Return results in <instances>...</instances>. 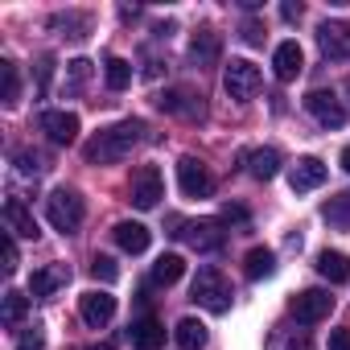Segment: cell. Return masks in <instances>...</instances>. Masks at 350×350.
Here are the masks:
<instances>
[{
    "instance_id": "cell-18",
    "label": "cell",
    "mask_w": 350,
    "mask_h": 350,
    "mask_svg": "<svg viewBox=\"0 0 350 350\" xmlns=\"http://www.w3.org/2000/svg\"><path fill=\"white\" fill-rule=\"evenodd\" d=\"M70 284V268L66 264H46V268H38L33 276H29V293L33 297H54L58 288H66Z\"/></svg>"
},
{
    "instance_id": "cell-12",
    "label": "cell",
    "mask_w": 350,
    "mask_h": 350,
    "mask_svg": "<svg viewBox=\"0 0 350 350\" xmlns=\"http://www.w3.org/2000/svg\"><path fill=\"white\" fill-rule=\"evenodd\" d=\"M325 178H329V169H325L317 157H301V161L288 169V186H293V194H309V190L325 186Z\"/></svg>"
},
{
    "instance_id": "cell-16",
    "label": "cell",
    "mask_w": 350,
    "mask_h": 350,
    "mask_svg": "<svg viewBox=\"0 0 350 350\" xmlns=\"http://www.w3.org/2000/svg\"><path fill=\"white\" fill-rule=\"evenodd\" d=\"M223 58V38L215 33V29H198L194 38H190V62L202 70V66H215Z\"/></svg>"
},
{
    "instance_id": "cell-1",
    "label": "cell",
    "mask_w": 350,
    "mask_h": 350,
    "mask_svg": "<svg viewBox=\"0 0 350 350\" xmlns=\"http://www.w3.org/2000/svg\"><path fill=\"white\" fill-rule=\"evenodd\" d=\"M144 132H148L144 120H120L111 128H99L95 140H87L83 157H87V165H116L144 140Z\"/></svg>"
},
{
    "instance_id": "cell-14",
    "label": "cell",
    "mask_w": 350,
    "mask_h": 350,
    "mask_svg": "<svg viewBox=\"0 0 350 350\" xmlns=\"http://www.w3.org/2000/svg\"><path fill=\"white\" fill-rule=\"evenodd\" d=\"M38 128H42L54 144H75V140H79V116H75V111H42Z\"/></svg>"
},
{
    "instance_id": "cell-25",
    "label": "cell",
    "mask_w": 350,
    "mask_h": 350,
    "mask_svg": "<svg viewBox=\"0 0 350 350\" xmlns=\"http://www.w3.org/2000/svg\"><path fill=\"white\" fill-rule=\"evenodd\" d=\"M243 272H247V280H268L276 272V256L268 247H252L247 260H243Z\"/></svg>"
},
{
    "instance_id": "cell-17",
    "label": "cell",
    "mask_w": 350,
    "mask_h": 350,
    "mask_svg": "<svg viewBox=\"0 0 350 350\" xmlns=\"http://www.w3.org/2000/svg\"><path fill=\"white\" fill-rule=\"evenodd\" d=\"M301 70H305V54H301V46H297V42H280L276 54H272V75H276L280 83H293Z\"/></svg>"
},
{
    "instance_id": "cell-4",
    "label": "cell",
    "mask_w": 350,
    "mask_h": 350,
    "mask_svg": "<svg viewBox=\"0 0 350 350\" xmlns=\"http://www.w3.org/2000/svg\"><path fill=\"white\" fill-rule=\"evenodd\" d=\"M190 293H194V301H198L202 309H211V313H227V309H231V284H227V276H223L219 268H198Z\"/></svg>"
},
{
    "instance_id": "cell-34",
    "label": "cell",
    "mask_w": 350,
    "mask_h": 350,
    "mask_svg": "<svg viewBox=\"0 0 350 350\" xmlns=\"http://www.w3.org/2000/svg\"><path fill=\"white\" fill-rule=\"evenodd\" d=\"M87 79H91V62H87V58L70 62V91H79V87H83Z\"/></svg>"
},
{
    "instance_id": "cell-43",
    "label": "cell",
    "mask_w": 350,
    "mask_h": 350,
    "mask_svg": "<svg viewBox=\"0 0 350 350\" xmlns=\"http://www.w3.org/2000/svg\"><path fill=\"white\" fill-rule=\"evenodd\" d=\"M346 95H350V79H346Z\"/></svg>"
},
{
    "instance_id": "cell-21",
    "label": "cell",
    "mask_w": 350,
    "mask_h": 350,
    "mask_svg": "<svg viewBox=\"0 0 350 350\" xmlns=\"http://www.w3.org/2000/svg\"><path fill=\"white\" fill-rule=\"evenodd\" d=\"M247 169H252L256 182H272L280 173V152L276 148H256V152H247Z\"/></svg>"
},
{
    "instance_id": "cell-9",
    "label": "cell",
    "mask_w": 350,
    "mask_h": 350,
    "mask_svg": "<svg viewBox=\"0 0 350 350\" xmlns=\"http://www.w3.org/2000/svg\"><path fill=\"white\" fill-rule=\"evenodd\" d=\"M317 46L329 62H346L350 58V21H321L317 25Z\"/></svg>"
},
{
    "instance_id": "cell-30",
    "label": "cell",
    "mask_w": 350,
    "mask_h": 350,
    "mask_svg": "<svg viewBox=\"0 0 350 350\" xmlns=\"http://www.w3.org/2000/svg\"><path fill=\"white\" fill-rule=\"evenodd\" d=\"M0 83H5V103L13 107L21 95V79H17V62H0Z\"/></svg>"
},
{
    "instance_id": "cell-31",
    "label": "cell",
    "mask_w": 350,
    "mask_h": 350,
    "mask_svg": "<svg viewBox=\"0 0 350 350\" xmlns=\"http://www.w3.org/2000/svg\"><path fill=\"white\" fill-rule=\"evenodd\" d=\"M13 165H17V173H25V178H38V173L46 169L33 148H17V152H13Z\"/></svg>"
},
{
    "instance_id": "cell-32",
    "label": "cell",
    "mask_w": 350,
    "mask_h": 350,
    "mask_svg": "<svg viewBox=\"0 0 350 350\" xmlns=\"http://www.w3.org/2000/svg\"><path fill=\"white\" fill-rule=\"evenodd\" d=\"M91 276L103 280V284H111V280H120V264H116L111 256H95V260H91Z\"/></svg>"
},
{
    "instance_id": "cell-13",
    "label": "cell",
    "mask_w": 350,
    "mask_h": 350,
    "mask_svg": "<svg viewBox=\"0 0 350 350\" xmlns=\"http://www.w3.org/2000/svg\"><path fill=\"white\" fill-rule=\"evenodd\" d=\"M79 313H83V321L87 325H107L111 317H116V297L111 293H103V288H91V293H83L79 297Z\"/></svg>"
},
{
    "instance_id": "cell-22",
    "label": "cell",
    "mask_w": 350,
    "mask_h": 350,
    "mask_svg": "<svg viewBox=\"0 0 350 350\" xmlns=\"http://www.w3.org/2000/svg\"><path fill=\"white\" fill-rule=\"evenodd\" d=\"M173 342H178V350H202L206 346V325L198 317H182L178 329H173Z\"/></svg>"
},
{
    "instance_id": "cell-28",
    "label": "cell",
    "mask_w": 350,
    "mask_h": 350,
    "mask_svg": "<svg viewBox=\"0 0 350 350\" xmlns=\"http://www.w3.org/2000/svg\"><path fill=\"white\" fill-rule=\"evenodd\" d=\"M103 79H107V87H111V91H124V87L132 83V62H124V58H107Z\"/></svg>"
},
{
    "instance_id": "cell-39",
    "label": "cell",
    "mask_w": 350,
    "mask_h": 350,
    "mask_svg": "<svg viewBox=\"0 0 350 350\" xmlns=\"http://www.w3.org/2000/svg\"><path fill=\"white\" fill-rule=\"evenodd\" d=\"M329 350H350V329H329Z\"/></svg>"
},
{
    "instance_id": "cell-38",
    "label": "cell",
    "mask_w": 350,
    "mask_h": 350,
    "mask_svg": "<svg viewBox=\"0 0 350 350\" xmlns=\"http://www.w3.org/2000/svg\"><path fill=\"white\" fill-rule=\"evenodd\" d=\"M243 42H247V46H260V42H264V25H260V21H247V25H243Z\"/></svg>"
},
{
    "instance_id": "cell-15",
    "label": "cell",
    "mask_w": 350,
    "mask_h": 350,
    "mask_svg": "<svg viewBox=\"0 0 350 350\" xmlns=\"http://www.w3.org/2000/svg\"><path fill=\"white\" fill-rule=\"evenodd\" d=\"M5 227H9V235H21V239H38L42 235L33 211L25 206V198H9L5 202Z\"/></svg>"
},
{
    "instance_id": "cell-7",
    "label": "cell",
    "mask_w": 350,
    "mask_h": 350,
    "mask_svg": "<svg viewBox=\"0 0 350 350\" xmlns=\"http://www.w3.org/2000/svg\"><path fill=\"white\" fill-rule=\"evenodd\" d=\"M178 186H182L186 198H211L215 194V178H211V169L198 157H182L178 161Z\"/></svg>"
},
{
    "instance_id": "cell-35",
    "label": "cell",
    "mask_w": 350,
    "mask_h": 350,
    "mask_svg": "<svg viewBox=\"0 0 350 350\" xmlns=\"http://www.w3.org/2000/svg\"><path fill=\"white\" fill-rule=\"evenodd\" d=\"M33 75H38V87L46 91V87H50V79H54V58H50V54H46V58H38Z\"/></svg>"
},
{
    "instance_id": "cell-20",
    "label": "cell",
    "mask_w": 350,
    "mask_h": 350,
    "mask_svg": "<svg viewBox=\"0 0 350 350\" xmlns=\"http://www.w3.org/2000/svg\"><path fill=\"white\" fill-rule=\"evenodd\" d=\"M111 235H116V243L128 252V256H140V252H148V227L144 223H132V219H124V223H116L111 227Z\"/></svg>"
},
{
    "instance_id": "cell-19",
    "label": "cell",
    "mask_w": 350,
    "mask_h": 350,
    "mask_svg": "<svg viewBox=\"0 0 350 350\" xmlns=\"http://www.w3.org/2000/svg\"><path fill=\"white\" fill-rule=\"evenodd\" d=\"M128 338H132L136 350H161V346H165V325H161L157 317H136V321L128 325Z\"/></svg>"
},
{
    "instance_id": "cell-3",
    "label": "cell",
    "mask_w": 350,
    "mask_h": 350,
    "mask_svg": "<svg viewBox=\"0 0 350 350\" xmlns=\"http://www.w3.org/2000/svg\"><path fill=\"white\" fill-rule=\"evenodd\" d=\"M169 227H178L173 235L186 239L194 252H219V247L227 243V231H223L219 219H194V223H186V219H169Z\"/></svg>"
},
{
    "instance_id": "cell-40",
    "label": "cell",
    "mask_w": 350,
    "mask_h": 350,
    "mask_svg": "<svg viewBox=\"0 0 350 350\" xmlns=\"http://www.w3.org/2000/svg\"><path fill=\"white\" fill-rule=\"evenodd\" d=\"M280 17H284V21H297V17H301V5H280Z\"/></svg>"
},
{
    "instance_id": "cell-27",
    "label": "cell",
    "mask_w": 350,
    "mask_h": 350,
    "mask_svg": "<svg viewBox=\"0 0 350 350\" xmlns=\"http://www.w3.org/2000/svg\"><path fill=\"white\" fill-rule=\"evenodd\" d=\"M321 219H325L329 227H342V231H350V194H334V198L321 206Z\"/></svg>"
},
{
    "instance_id": "cell-11",
    "label": "cell",
    "mask_w": 350,
    "mask_h": 350,
    "mask_svg": "<svg viewBox=\"0 0 350 350\" xmlns=\"http://www.w3.org/2000/svg\"><path fill=\"white\" fill-rule=\"evenodd\" d=\"M305 111H309L321 128H342V124H346V107L334 99V91H309V95H305Z\"/></svg>"
},
{
    "instance_id": "cell-24",
    "label": "cell",
    "mask_w": 350,
    "mask_h": 350,
    "mask_svg": "<svg viewBox=\"0 0 350 350\" xmlns=\"http://www.w3.org/2000/svg\"><path fill=\"white\" fill-rule=\"evenodd\" d=\"M50 29H66L70 42H83L91 33V17L87 13H54L50 17Z\"/></svg>"
},
{
    "instance_id": "cell-29",
    "label": "cell",
    "mask_w": 350,
    "mask_h": 350,
    "mask_svg": "<svg viewBox=\"0 0 350 350\" xmlns=\"http://www.w3.org/2000/svg\"><path fill=\"white\" fill-rule=\"evenodd\" d=\"M25 313H29V297H21V293H5V325H9V329L21 325Z\"/></svg>"
},
{
    "instance_id": "cell-41",
    "label": "cell",
    "mask_w": 350,
    "mask_h": 350,
    "mask_svg": "<svg viewBox=\"0 0 350 350\" xmlns=\"http://www.w3.org/2000/svg\"><path fill=\"white\" fill-rule=\"evenodd\" d=\"M342 169H346V173H350V144H346V148H342Z\"/></svg>"
},
{
    "instance_id": "cell-23",
    "label": "cell",
    "mask_w": 350,
    "mask_h": 350,
    "mask_svg": "<svg viewBox=\"0 0 350 350\" xmlns=\"http://www.w3.org/2000/svg\"><path fill=\"white\" fill-rule=\"evenodd\" d=\"M317 272L329 280V284H346L350 280V260L342 252H321L317 256Z\"/></svg>"
},
{
    "instance_id": "cell-42",
    "label": "cell",
    "mask_w": 350,
    "mask_h": 350,
    "mask_svg": "<svg viewBox=\"0 0 350 350\" xmlns=\"http://www.w3.org/2000/svg\"><path fill=\"white\" fill-rule=\"evenodd\" d=\"M83 350H116L111 342H95V346H83Z\"/></svg>"
},
{
    "instance_id": "cell-33",
    "label": "cell",
    "mask_w": 350,
    "mask_h": 350,
    "mask_svg": "<svg viewBox=\"0 0 350 350\" xmlns=\"http://www.w3.org/2000/svg\"><path fill=\"white\" fill-rule=\"evenodd\" d=\"M42 346H46V334H42V325L25 329V334L17 338V350H42Z\"/></svg>"
},
{
    "instance_id": "cell-36",
    "label": "cell",
    "mask_w": 350,
    "mask_h": 350,
    "mask_svg": "<svg viewBox=\"0 0 350 350\" xmlns=\"http://www.w3.org/2000/svg\"><path fill=\"white\" fill-rule=\"evenodd\" d=\"M17 264H21V252H17V239H13V235H5V272L13 276V272H17Z\"/></svg>"
},
{
    "instance_id": "cell-8",
    "label": "cell",
    "mask_w": 350,
    "mask_h": 350,
    "mask_svg": "<svg viewBox=\"0 0 350 350\" xmlns=\"http://www.w3.org/2000/svg\"><path fill=\"white\" fill-rule=\"evenodd\" d=\"M288 309H293L297 321L313 325V321H325V317L334 313V297H329L325 288H305V293H297V297L288 301Z\"/></svg>"
},
{
    "instance_id": "cell-6",
    "label": "cell",
    "mask_w": 350,
    "mask_h": 350,
    "mask_svg": "<svg viewBox=\"0 0 350 350\" xmlns=\"http://www.w3.org/2000/svg\"><path fill=\"white\" fill-rule=\"evenodd\" d=\"M161 198H165L161 169H157V165H140V169L132 173V182H128V202H132L136 211H152Z\"/></svg>"
},
{
    "instance_id": "cell-26",
    "label": "cell",
    "mask_w": 350,
    "mask_h": 350,
    "mask_svg": "<svg viewBox=\"0 0 350 350\" xmlns=\"http://www.w3.org/2000/svg\"><path fill=\"white\" fill-rule=\"evenodd\" d=\"M182 272H186V260L169 252V256H161V260L152 264V284H165V288H169V284L182 280Z\"/></svg>"
},
{
    "instance_id": "cell-5",
    "label": "cell",
    "mask_w": 350,
    "mask_h": 350,
    "mask_svg": "<svg viewBox=\"0 0 350 350\" xmlns=\"http://www.w3.org/2000/svg\"><path fill=\"white\" fill-rule=\"evenodd\" d=\"M223 87H227V95H231L235 103H247V99L260 95L264 75H260V66H252L247 58H231L227 70H223Z\"/></svg>"
},
{
    "instance_id": "cell-2",
    "label": "cell",
    "mask_w": 350,
    "mask_h": 350,
    "mask_svg": "<svg viewBox=\"0 0 350 350\" xmlns=\"http://www.w3.org/2000/svg\"><path fill=\"white\" fill-rule=\"evenodd\" d=\"M46 219H50L54 231L75 235V231L83 227V219H87V206H83V198H79L75 190H54V194L46 198Z\"/></svg>"
},
{
    "instance_id": "cell-37",
    "label": "cell",
    "mask_w": 350,
    "mask_h": 350,
    "mask_svg": "<svg viewBox=\"0 0 350 350\" xmlns=\"http://www.w3.org/2000/svg\"><path fill=\"white\" fill-rule=\"evenodd\" d=\"M223 223H239V227H247V211L235 206V202H227V206H223Z\"/></svg>"
},
{
    "instance_id": "cell-10",
    "label": "cell",
    "mask_w": 350,
    "mask_h": 350,
    "mask_svg": "<svg viewBox=\"0 0 350 350\" xmlns=\"http://www.w3.org/2000/svg\"><path fill=\"white\" fill-rule=\"evenodd\" d=\"M157 107L169 111V116H182V120H202V95L190 91V87H169L157 99Z\"/></svg>"
}]
</instances>
